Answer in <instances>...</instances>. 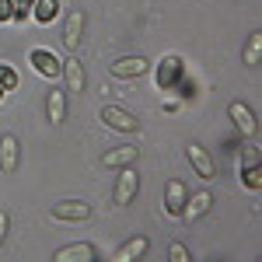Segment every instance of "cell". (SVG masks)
Returning a JSON list of instances; mask_svg holds the SVG:
<instances>
[{"mask_svg":"<svg viewBox=\"0 0 262 262\" xmlns=\"http://www.w3.org/2000/svg\"><path fill=\"white\" fill-rule=\"evenodd\" d=\"M179 74H182V60L179 56H164L161 67H158V84L161 88H171V84L179 81Z\"/></svg>","mask_w":262,"mask_h":262,"instance_id":"cell-19","label":"cell"},{"mask_svg":"<svg viewBox=\"0 0 262 262\" xmlns=\"http://www.w3.org/2000/svg\"><path fill=\"white\" fill-rule=\"evenodd\" d=\"M262 60V32L255 28L252 35H248V42H245V53H242V63L248 67V70H255Z\"/></svg>","mask_w":262,"mask_h":262,"instance_id":"cell-18","label":"cell"},{"mask_svg":"<svg viewBox=\"0 0 262 262\" xmlns=\"http://www.w3.org/2000/svg\"><path fill=\"white\" fill-rule=\"evenodd\" d=\"M7 231H11V213L0 206V248H4V242H7Z\"/></svg>","mask_w":262,"mask_h":262,"instance_id":"cell-24","label":"cell"},{"mask_svg":"<svg viewBox=\"0 0 262 262\" xmlns=\"http://www.w3.org/2000/svg\"><path fill=\"white\" fill-rule=\"evenodd\" d=\"M0 21H14V0H0Z\"/></svg>","mask_w":262,"mask_h":262,"instance_id":"cell-25","label":"cell"},{"mask_svg":"<svg viewBox=\"0 0 262 262\" xmlns=\"http://www.w3.org/2000/svg\"><path fill=\"white\" fill-rule=\"evenodd\" d=\"M227 116H231L234 126H238V133H242V137H248V140H255V137H259V119H255V112H252L242 98H234L231 105H227Z\"/></svg>","mask_w":262,"mask_h":262,"instance_id":"cell-5","label":"cell"},{"mask_svg":"<svg viewBox=\"0 0 262 262\" xmlns=\"http://www.w3.org/2000/svg\"><path fill=\"white\" fill-rule=\"evenodd\" d=\"M147 70H150V63L143 60V56H119V60H112V67H108V74L116 81H137Z\"/></svg>","mask_w":262,"mask_h":262,"instance_id":"cell-7","label":"cell"},{"mask_svg":"<svg viewBox=\"0 0 262 262\" xmlns=\"http://www.w3.org/2000/svg\"><path fill=\"white\" fill-rule=\"evenodd\" d=\"M185 200H189V192H185V182H179V179H168V182H164V213H168V217L182 221Z\"/></svg>","mask_w":262,"mask_h":262,"instance_id":"cell-8","label":"cell"},{"mask_svg":"<svg viewBox=\"0 0 262 262\" xmlns=\"http://www.w3.org/2000/svg\"><path fill=\"white\" fill-rule=\"evenodd\" d=\"M28 63H32V70L39 74V77H60V56L56 53H49V49H32L28 53Z\"/></svg>","mask_w":262,"mask_h":262,"instance_id":"cell-11","label":"cell"},{"mask_svg":"<svg viewBox=\"0 0 262 262\" xmlns=\"http://www.w3.org/2000/svg\"><path fill=\"white\" fill-rule=\"evenodd\" d=\"M49 217L56 224H84L91 221V203L84 200H60L49 206Z\"/></svg>","mask_w":262,"mask_h":262,"instance_id":"cell-1","label":"cell"},{"mask_svg":"<svg viewBox=\"0 0 262 262\" xmlns=\"http://www.w3.org/2000/svg\"><path fill=\"white\" fill-rule=\"evenodd\" d=\"M28 18L39 21V25H49V21H56V18H60V0H35Z\"/></svg>","mask_w":262,"mask_h":262,"instance_id":"cell-17","label":"cell"},{"mask_svg":"<svg viewBox=\"0 0 262 262\" xmlns=\"http://www.w3.org/2000/svg\"><path fill=\"white\" fill-rule=\"evenodd\" d=\"M84 11H70V14H67V21H63V46H67V49H70V53H74V49H77V46H81L84 42Z\"/></svg>","mask_w":262,"mask_h":262,"instance_id":"cell-12","label":"cell"},{"mask_svg":"<svg viewBox=\"0 0 262 262\" xmlns=\"http://www.w3.org/2000/svg\"><path fill=\"white\" fill-rule=\"evenodd\" d=\"M63 119H67V91L53 88L46 95V122L49 126H63Z\"/></svg>","mask_w":262,"mask_h":262,"instance_id":"cell-13","label":"cell"},{"mask_svg":"<svg viewBox=\"0 0 262 262\" xmlns=\"http://www.w3.org/2000/svg\"><path fill=\"white\" fill-rule=\"evenodd\" d=\"M53 262H98V248L91 242H74L53 252Z\"/></svg>","mask_w":262,"mask_h":262,"instance_id":"cell-9","label":"cell"},{"mask_svg":"<svg viewBox=\"0 0 262 262\" xmlns=\"http://www.w3.org/2000/svg\"><path fill=\"white\" fill-rule=\"evenodd\" d=\"M98 119L108 126V129H116V133H137L140 129V119L133 116V112H126L119 105H101Z\"/></svg>","mask_w":262,"mask_h":262,"instance_id":"cell-3","label":"cell"},{"mask_svg":"<svg viewBox=\"0 0 262 262\" xmlns=\"http://www.w3.org/2000/svg\"><path fill=\"white\" fill-rule=\"evenodd\" d=\"M21 161V143L14 133H0V171L4 175H14Z\"/></svg>","mask_w":262,"mask_h":262,"instance_id":"cell-10","label":"cell"},{"mask_svg":"<svg viewBox=\"0 0 262 262\" xmlns=\"http://www.w3.org/2000/svg\"><path fill=\"white\" fill-rule=\"evenodd\" d=\"M242 182H245V189H252V192H259V185H262V171H259V161H252L248 168L242 171Z\"/></svg>","mask_w":262,"mask_h":262,"instance_id":"cell-20","label":"cell"},{"mask_svg":"<svg viewBox=\"0 0 262 262\" xmlns=\"http://www.w3.org/2000/svg\"><path fill=\"white\" fill-rule=\"evenodd\" d=\"M213 210V196L210 192H196V196H189L185 200V210H182V221H200Z\"/></svg>","mask_w":262,"mask_h":262,"instance_id":"cell-16","label":"cell"},{"mask_svg":"<svg viewBox=\"0 0 262 262\" xmlns=\"http://www.w3.org/2000/svg\"><path fill=\"white\" fill-rule=\"evenodd\" d=\"M168 259L171 262H192V252H189L182 242H171L168 245Z\"/></svg>","mask_w":262,"mask_h":262,"instance_id":"cell-22","label":"cell"},{"mask_svg":"<svg viewBox=\"0 0 262 262\" xmlns=\"http://www.w3.org/2000/svg\"><path fill=\"white\" fill-rule=\"evenodd\" d=\"M18 70H14V67H11V63H0V88H4V91H14V88H18Z\"/></svg>","mask_w":262,"mask_h":262,"instance_id":"cell-21","label":"cell"},{"mask_svg":"<svg viewBox=\"0 0 262 262\" xmlns=\"http://www.w3.org/2000/svg\"><path fill=\"white\" fill-rule=\"evenodd\" d=\"M147 248H150V242H147L143 234H137V238L122 242L119 248H116V255H112V259H116V262H137V259L147 255Z\"/></svg>","mask_w":262,"mask_h":262,"instance_id":"cell-15","label":"cell"},{"mask_svg":"<svg viewBox=\"0 0 262 262\" xmlns=\"http://www.w3.org/2000/svg\"><path fill=\"white\" fill-rule=\"evenodd\" d=\"M137 192H140V171L133 164H126V168H119V175H116L112 200H116V206H129V203L137 200Z\"/></svg>","mask_w":262,"mask_h":262,"instance_id":"cell-2","label":"cell"},{"mask_svg":"<svg viewBox=\"0 0 262 262\" xmlns=\"http://www.w3.org/2000/svg\"><path fill=\"white\" fill-rule=\"evenodd\" d=\"M185 154H189V164H192V171H196L203 182H213V179H217V164H213L210 150H206L200 140H189V143H185Z\"/></svg>","mask_w":262,"mask_h":262,"instance_id":"cell-4","label":"cell"},{"mask_svg":"<svg viewBox=\"0 0 262 262\" xmlns=\"http://www.w3.org/2000/svg\"><path fill=\"white\" fill-rule=\"evenodd\" d=\"M137 147H129V143H122V147H112L108 154H101V168H126V164H137Z\"/></svg>","mask_w":262,"mask_h":262,"instance_id":"cell-14","label":"cell"},{"mask_svg":"<svg viewBox=\"0 0 262 262\" xmlns=\"http://www.w3.org/2000/svg\"><path fill=\"white\" fill-rule=\"evenodd\" d=\"M60 77L67 81V91L70 95H84V88H88V74H84V63L70 53L67 60H60Z\"/></svg>","mask_w":262,"mask_h":262,"instance_id":"cell-6","label":"cell"},{"mask_svg":"<svg viewBox=\"0 0 262 262\" xmlns=\"http://www.w3.org/2000/svg\"><path fill=\"white\" fill-rule=\"evenodd\" d=\"M4 95H7V91H4V88H0V101H4Z\"/></svg>","mask_w":262,"mask_h":262,"instance_id":"cell-26","label":"cell"},{"mask_svg":"<svg viewBox=\"0 0 262 262\" xmlns=\"http://www.w3.org/2000/svg\"><path fill=\"white\" fill-rule=\"evenodd\" d=\"M32 4H35V0H14V21L28 18V14H32Z\"/></svg>","mask_w":262,"mask_h":262,"instance_id":"cell-23","label":"cell"}]
</instances>
